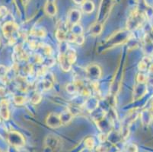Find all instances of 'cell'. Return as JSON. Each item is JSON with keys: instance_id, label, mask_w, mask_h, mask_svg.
Returning a JSON list of instances; mask_svg holds the SVG:
<instances>
[{"instance_id": "8", "label": "cell", "mask_w": 153, "mask_h": 152, "mask_svg": "<svg viewBox=\"0 0 153 152\" xmlns=\"http://www.w3.org/2000/svg\"><path fill=\"white\" fill-rule=\"evenodd\" d=\"M140 119L143 125H149L153 119V113L149 110H146L140 113Z\"/></svg>"}, {"instance_id": "9", "label": "cell", "mask_w": 153, "mask_h": 152, "mask_svg": "<svg viewBox=\"0 0 153 152\" xmlns=\"http://www.w3.org/2000/svg\"><path fill=\"white\" fill-rule=\"evenodd\" d=\"M84 106L88 112H92L98 107V100L95 97H91L85 102Z\"/></svg>"}, {"instance_id": "34", "label": "cell", "mask_w": 153, "mask_h": 152, "mask_svg": "<svg viewBox=\"0 0 153 152\" xmlns=\"http://www.w3.org/2000/svg\"><path fill=\"white\" fill-rule=\"evenodd\" d=\"M27 0H23L24 2H27Z\"/></svg>"}, {"instance_id": "18", "label": "cell", "mask_w": 153, "mask_h": 152, "mask_svg": "<svg viewBox=\"0 0 153 152\" xmlns=\"http://www.w3.org/2000/svg\"><path fill=\"white\" fill-rule=\"evenodd\" d=\"M145 53L147 54H153V42L150 40V39L147 38L146 40V44H145Z\"/></svg>"}, {"instance_id": "1", "label": "cell", "mask_w": 153, "mask_h": 152, "mask_svg": "<svg viewBox=\"0 0 153 152\" xmlns=\"http://www.w3.org/2000/svg\"><path fill=\"white\" fill-rule=\"evenodd\" d=\"M145 21L144 15L139 12H134L127 22V29L129 30H133L138 29Z\"/></svg>"}, {"instance_id": "23", "label": "cell", "mask_w": 153, "mask_h": 152, "mask_svg": "<svg viewBox=\"0 0 153 152\" xmlns=\"http://www.w3.org/2000/svg\"><path fill=\"white\" fill-rule=\"evenodd\" d=\"M41 99H42V95L40 93H35V94L32 95L31 98H30V101H31L32 104H37L41 102Z\"/></svg>"}, {"instance_id": "25", "label": "cell", "mask_w": 153, "mask_h": 152, "mask_svg": "<svg viewBox=\"0 0 153 152\" xmlns=\"http://www.w3.org/2000/svg\"><path fill=\"white\" fill-rule=\"evenodd\" d=\"M136 81H137L138 83H146L147 76H146L144 74H138L137 75V78H136Z\"/></svg>"}, {"instance_id": "11", "label": "cell", "mask_w": 153, "mask_h": 152, "mask_svg": "<svg viewBox=\"0 0 153 152\" xmlns=\"http://www.w3.org/2000/svg\"><path fill=\"white\" fill-rule=\"evenodd\" d=\"M151 59L152 58H150L149 56H146L139 62L138 65V69L140 72H145L146 71L147 69H149L150 66V64H151Z\"/></svg>"}, {"instance_id": "21", "label": "cell", "mask_w": 153, "mask_h": 152, "mask_svg": "<svg viewBox=\"0 0 153 152\" xmlns=\"http://www.w3.org/2000/svg\"><path fill=\"white\" fill-rule=\"evenodd\" d=\"M66 90L69 94H76V93H78V87L76 84L75 82L74 83L69 84L66 86Z\"/></svg>"}, {"instance_id": "13", "label": "cell", "mask_w": 153, "mask_h": 152, "mask_svg": "<svg viewBox=\"0 0 153 152\" xmlns=\"http://www.w3.org/2000/svg\"><path fill=\"white\" fill-rule=\"evenodd\" d=\"M82 10L85 13L90 14L94 11V5L91 1H85L82 3Z\"/></svg>"}, {"instance_id": "10", "label": "cell", "mask_w": 153, "mask_h": 152, "mask_svg": "<svg viewBox=\"0 0 153 152\" xmlns=\"http://www.w3.org/2000/svg\"><path fill=\"white\" fill-rule=\"evenodd\" d=\"M0 115L4 119H9V104L5 100H2L0 102Z\"/></svg>"}, {"instance_id": "26", "label": "cell", "mask_w": 153, "mask_h": 152, "mask_svg": "<svg viewBox=\"0 0 153 152\" xmlns=\"http://www.w3.org/2000/svg\"><path fill=\"white\" fill-rule=\"evenodd\" d=\"M84 36L83 34H79V35H76V40H75V43L77 44L78 45H82L84 43Z\"/></svg>"}, {"instance_id": "24", "label": "cell", "mask_w": 153, "mask_h": 152, "mask_svg": "<svg viewBox=\"0 0 153 152\" xmlns=\"http://www.w3.org/2000/svg\"><path fill=\"white\" fill-rule=\"evenodd\" d=\"M44 63V66L48 68V67H51L54 65V63H55V60H54L52 57H49V58H47L46 60L44 61L43 64Z\"/></svg>"}, {"instance_id": "15", "label": "cell", "mask_w": 153, "mask_h": 152, "mask_svg": "<svg viewBox=\"0 0 153 152\" xmlns=\"http://www.w3.org/2000/svg\"><path fill=\"white\" fill-rule=\"evenodd\" d=\"M139 116V113L138 112H136V111H133V113H130L129 115H127V116L124 119V125H127L131 124L132 122H134Z\"/></svg>"}, {"instance_id": "12", "label": "cell", "mask_w": 153, "mask_h": 152, "mask_svg": "<svg viewBox=\"0 0 153 152\" xmlns=\"http://www.w3.org/2000/svg\"><path fill=\"white\" fill-rule=\"evenodd\" d=\"M73 116H74L72 115L68 110L61 113L59 114V118H60L62 125H66V124H68L69 122H70L71 120L72 119V118H73Z\"/></svg>"}, {"instance_id": "14", "label": "cell", "mask_w": 153, "mask_h": 152, "mask_svg": "<svg viewBox=\"0 0 153 152\" xmlns=\"http://www.w3.org/2000/svg\"><path fill=\"white\" fill-rule=\"evenodd\" d=\"M45 11L48 15L54 16L56 13V7L53 2H48L45 5Z\"/></svg>"}, {"instance_id": "6", "label": "cell", "mask_w": 153, "mask_h": 152, "mask_svg": "<svg viewBox=\"0 0 153 152\" xmlns=\"http://www.w3.org/2000/svg\"><path fill=\"white\" fill-rule=\"evenodd\" d=\"M81 19V13L77 9H72L70 11L69 13V16H68V22L69 24L72 26L75 24H77L79 21Z\"/></svg>"}, {"instance_id": "16", "label": "cell", "mask_w": 153, "mask_h": 152, "mask_svg": "<svg viewBox=\"0 0 153 152\" xmlns=\"http://www.w3.org/2000/svg\"><path fill=\"white\" fill-rule=\"evenodd\" d=\"M101 31H102V25L99 23L94 24L90 28V33L92 36L98 35L101 33Z\"/></svg>"}, {"instance_id": "20", "label": "cell", "mask_w": 153, "mask_h": 152, "mask_svg": "<svg viewBox=\"0 0 153 152\" xmlns=\"http://www.w3.org/2000/svg\"><path fill=\"white\" fill-rule=\"evenodd\" d=\"M27 97H25V96L22 95H16L14 97V102L17 105H24L27 102Z\"/></svg>"}, {"instance_id": "4", "label": "cell", "mask_w": 153, "mask_h": 152, "mask_svg": "<svg viewBox=\"0 0 153 152\" xmlns=\"http://www.w3.org/2000/svg\"><path fill=\"white\" fill-rule=\"evenodd\" d=\"M47 125L51 128H58L62 125L59 115L55 113H51L48 115L46 120Z\"/></svg>"}, {"instance_id": "33", "label": "cell", "mask_w": 153, "mask_h": 152, "mask_svg": "<svg viewBox=\"0 0 153 152\" xmlns=\"http://www.w3.org/2000/svg\"><path fill=\"white\" fill-rule=\"evenodd\" d=\"M149 110L151 111V112L152 113H153V102L152 103V104H151V107H150V109H149Z\"/></svg>"}, {"instance_id": "30", "label": "cell", "mask_w": 153, "mask_h": 152, "mask_svg": "<svg viewBox=\"0 0 153 152\" xmlns=\"http://www.w3.org/2000/svg\"><path fill=\"white\" fill-rule=\"evenodd\" d=\"M107 138H108V136H107L105 133H103L102 132L101 135H99V137H98V139H99L100 142H102V143H104V142L106 141Z\"/></svg>"}, {"instance_id": "27", "label": "cell", "mask_w": 153, "mask_h": 152, "mask_svg": "<svg viewBox=\"0 0 153 152\" xmlns=\"http://www.w3.org/2000/svg\"><path fill=\"white\" fill-rule=\"evenodd\" d=\"M127 152H137L138 150H137V147H136L135 145H130L127 147V149H126Z\"/></svg>"}, {"instance_id": "2", "label": "cell", "mask_w": 153, "mask_h": 152, "mask_svg": "<svg viewBox=\"0 0 153 152\" xmlns=\"http://www.w3.org/2000/svg\"><path fill=\"white\" fill-rule=\"evenodd\" d=\"M86 77L89 79L91 82H98L101 75V71L100 67L95 64L88 65L85 69Z\"/></svg>"}, {"instance_id": "32", "label": "cell", "mask_w": 153, "mask_h": 152, "mask_svg": "<svg viewBox=\"0 0 153 152\" xmlns=\"http://www.w3.org/2000/svg\"><path fill=\"white\" fill-rule=\"evenodd\" d=\"M76 4H82L85 0H73Z\"/></svg>"}, {"instance_id": "17", "label": "cell", "mask_w": 153, "mask_h": 152, "mask_svg": "<svg viewBox=\"0 0 153 152\" xmlns=\"http://www.w3.org/2000/svg\"><path fill=\"white\" fill-rule=\"evenodd\" d=\"M39 87H41L42 90H47L51 89V87H52L53 83L51 81H50L49 79H44L42 82H41L39 83Z\"/></svg>"}, {"instance_id": "3", "label": "cell", "mask_w": 153, "mask_h": 152, "mask_svg": "<svg viewBox=\"0 0 153 152\" xmlns=\"http://www.w3.org/2000/svg\"><path fill=\"white\" fill-rule=\"evenodd\" d=\"M19 27L16 24H15L14 22H7L4 24L3 27H2V30H3L4 34H5V37L9 39H13V34L17 32Z\"/></svg>"}, {"instance_id": "5", "label": "cell", "mask_w": 153, "mask_h": 152, "mask_svg": "<svg viewBox=\"0 0 153 152\" xmlns=\"http://www.w3.org/2000/svg\"><path fill=\"white\" fill-rule=\"evenodd\" d=\"M147 93L146 83H138L135 87L133 92V100H136L142 98Z\"/></svg>"}, {"instance_id": "28", "label": "cell", "mask_w": 153, "mask_h": 152, "mask_svg": "<svg viewBox=\"0 0 153 152\" xmlns=\"http://www.w3.org/2000/svg\"><path fill=\"white\" fill-rule=\"evenodd\" d=\"M7 14V8L5 7L1 6L0 7V19H2L5 17Z\"/></svg>"}, {"instance_id": "29", "label": "cell", "mask_w": 153, "mask_h": 152, "mask_svg": "<svg viewBox=\"0 0 153 152\" xmlns=\"http://www.w3.org/2000/svg\"><path fill=\"white\" fill-rule=\"evenodd\" d=\"M149 73L150 75L149 76H147L146 82L153 87V73L152 72H149Z\"/></svg>"}, {"instance_id": "22", "label": "cell", "mask_w": 153, "mask_h": 152, "mask_svg": "<svg viewBox=\"0 0 153 152\" xmlns=\"http://www.w3.org/2000/svg\"><path fill=\"white\" fill-rule=\"evenodd\" d=\"M85 145L88 150H92L94 147V140L93 138H88L85 141Z\"/></svg>"}, {"instance_id": "19", "label": "cell", "mask_w": 153, "mask_h": 152, "mask_svg": "<svg viewBox=\"0 0 153 152\" xmlns=\"http://www.w3.org/2000/svg\"><path fill=\"white\" fill-rule=\"evenodd\" d=\"M30 34L37 37H44L46 35V32L43 28H35L31 30Z\"/></svg>"}, {"instance_id": "31", "label": "cell", "mask_w": 153, "mask_h": 152, "mask_svg": "<svg viewBox=\"0 0 153 152\" xmlns=\"http://www.w3.org/2000/svg\"><path fill=\"white\" fill-rule=\"evenodd\" d=\"M5 90L3 87H0V96H4L5 95Z\"/></svg>"}, {"instance_id": "7", "label": "cell", "mask_w": 153, "mask_h": 152, "mask_svg": "<svg viewBox=\"0 0 153 152\" xmlns=\"http://www.w3.org/2000/svg\"><path fill=\"white\" fill-rule=\"evenodd\" d=\"M58 59H59V65H60L61 69L64 72H69L71 69V68H72V64L68 60L66 54H59Z\"/></svg>"}]
</instances>
